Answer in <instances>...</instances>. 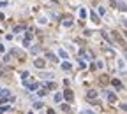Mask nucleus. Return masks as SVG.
<instances>
[{
    "instance_id": "f257e3e1",
    "label": "nucleus",
    "mask_w": 127,
    "mask_h": 114,
    "mask_svg": "<svg viewBox=\"0 0 127 114\" xmlns=\"http://www.w3.org/2000/svg\"><path fill=\"white\" fill-rule=\"evenodd\" d=\"M9 97H11V93H9L7 90H4L2 93H0V102H2V104H5V100H7Z\"/></svg>"
},
{
    "instance_id": "f03ea898",
    "label": "nucleus",
    "mask_w": 127,
    "mask_h": 114,
    "mask_svg": "<svg viewBox=\"0 0 127 114\" xmlns=\"http://www.w3.org/2000/svg\"><path fill=\"white\" fill-rule=\"evenodd\" d=\"M34 63H35V67H37V68H44V60H41V58H37Z\"/></svg>"
},
{
    "instance_id": "7ed1b4c3",
    "label": "nucleus",
    "mask_w": 127,
    "mask_h": 114,
    "mask_svg": "<svg viewBox=\"0 0 127 114\" xmlns=\"http://www.w3.org/2000/svg\"><path fill=\"white\" fill-rule=\"evenodd\" d=\"M64 97H65V100H72V91L65 90V91H64Z\"/></svg>"
},
{
    "instance_id": "20e7f679",
    "label": "nucleus",
    "mask_w": 127,
    "mask_h": 114,
    "mask_svg": "<svg viewBox=\"0 0 127 114\" xmlns=\"http://www.w3.org/2000/svg\"><path fill=\"white\" fill-rule=\"evenodd\" d=\"M90 18H92V21H94V23H99V16L95 14L94 11H90Z\"/></svg>"
},
{
    "instance_id": "39448f33",
    "label": "nucleus",
    "mask_w": 127,
    "mask_h": 114,
    "mask_svg": "<svg viewBox=\"0 0 127 114\" xmlns=\"http://www.w3.org/2000/svg\"><path fill=\"white\" fill-rule=\"evenodd\" d=\"M26 86L30 88V91H35V90L39 88V83H32V84H26Z\"/></svg>"
},
{
    "instance_id": "423d86ee",
    "label": "nucleus",
    "mask_w": 127,
    "mask_h": 114,
    "mask_svg": "<svg viewBox=\"0 0 127 114\" xmlns=\"http://www.w3.org/2000/svg\"><path fill=\"white\" fill-rule=\"evenodd\" d=\"M62 68H64V70H71L72 67H71V63H69V62H64V63H62Z\"/></svg>"
},
{
    "instance_id": "0eeeda50",
    "label": "nucleus",
    "mask_w": 127,
    "mask_h": 114,
    "mask_svg": "<svg viewBox=\"0 0 127 114\" xmlns=\"http://www.w3.org/2000/svg\"><path fill=\"white\" fill-rule=\"evenodd\" d=\"M108 100H110V102L113 104V102H116V97H115L113 93H108Z\"/></svg>"
},
{
    "instance_id": "6e6552de",
    "label": "nucleus",
    "mask_w": 127,
    "mask_h": 114,
    "mask_svg": "<svg viewBox=\"0 0 127 114\" xmlns=\"http://www.w3.org/2000/svg\"><path fill=\"white\" fill-rule=\"evenodd\" d=\"M79 18H81V19L87 18V11H85V9H79Z\"/></svg>"
},
{
    "instance_id": "1a4fd4ad",
    "label": "nucleus",
    "mask_w": 127,
    "mask_h": 114,
    "mask_svg": "<svg viewBox=\"0 0 127 114\" xmlns=\"http://www.w3.org/2000/svg\"><path fill=\"white\" fill-rule=\"evenodd\" d=\"M48 58H49V60H51V62H55V63L58 62V60H57V56H55V54H53V53H48Z\"/></svg>"
},
{
    "instance_id": "9d476101",
    "label": "nucleus",
    "mask_w": 127,
    "mask_h": 114,
    "mask_svg": "<svg viewBox=\"0 0 127 114\" xmlns=\"http://www.w3.org/2000/svg\"><path fill=\"white\" fill-rule=\"evenodd\" d=\"M113 86H116V88H122V83L118 79H113Z\"/></svg>"
},
{
    "instance_id": "9b49d317",
    "label": "nucleus",
    "mask_w": 127,
    "mask_h": 114,
    "mask_svg": "<svg viewBox=\"0 0 127 114\" xmlns=\"http://www.w3.org/2000/svg\"><path fill=\"white\" fill-rule=\"evenodd\" d=\"M46 88L53 90V88H57V84H55V83H46Z\"/></svg>"
},
{
    "instance_id": "f8f14e48",
    "label": "nucleus",
    "mask_w": 127,
    "mask_h": 114,
    "mask_svg": "<svg viewBox=\"0 0 127 114\" xmlns=\"http://www.w3.org/2000/svg\"><path fill=\"white\" fill-rule=\"evenodd\" d=\"M58 54H60L62 58H67V51H64V49H60V51H58Z\"/></svg>"
},
{
    "instance_id": "ddd939ff",
    "label": "nucleus",
    "mask_w": 127,
    "mask_h": 114,
    "mask_svg": "<svg viewBox=\"0 0 127 114\" xmlns=\"http://www.w3.org/2000/svg\"><path fill=\"white\" fill-rule=\"evenodd\" d=\"M60 100H62V93H57L55 95V102H60Z\"/></svg>"
},
{
    "instance_id": "4468645a",
    "label": "nucleus",
    "mask_w": 127,
    "mask_h": 114,
    "mask_svg": "<svg viewBox=\"0 0 127 114\" xmlns=\"http://www.w3.org/2000/svg\"><path fill=\"white\" fill-rule=\"evenodd\" d=\"M88 97H90V98H95V97H97V93H95V91H90Z\"/></svg>"
},
{
    "instance_id": "2eb2a0df",
    "label": "nucleus",
    "mask_w": 127,
    "mask_h": 114,
    "mask_svg": "<svg viewBox=\"0 0 127 114\" xmlns=\"http://www.w3.org/2000/svg\"><path fill=\"white\" fill-rule=\"evenodd\" d=\"M28 77V72H21V79H26Z\"/></svg>"
},
{
    "instance_id": "dca6fc26",
    "label": "nucleus",
    "mask_w": 127,
    "mask_h": 114,
    "mask_svg": "<svg viewBox=\"0 0 127 114\" xmlns=\"http://www.w3.org/2000/svg\"><path fill=\"white\" fill-rule=\"evenodd\" d=\"M64 25H65V26H71V25H72V21H71V19H67V21H64Z\"/></svg>"
},
{
    "instance_id": "f3484780",
    "label": "nucleus",
    "mask_w": 127,
    "mask_h": 114,
    "mask_svg": "<svg viewBox=\"0 0 127 114\" xmlns=\"http://www.w3.org/2000/svg\"><path fill=\"white\" fill-rule=\"evenodd\" d=\"M42 77H44V79H51V77H53V76H51V74H49V72H48V74H44Z\"/></svg>"
},
{
    "instance_id": "a211bd4d",
    "label": "nucleus",
    "mask_w": 127,
    "mask_h": 114,
    "mask_svg": "<svg viewBox=\"0 0 127 114\" xmlns=\"http://www.w3.org/2000/svg\"><path fill=\"white\" fill-rule=\"evenodd\" d=\"M7 5V2H0V7H5Z\"/></svg>"
},
{
    "instance_id": "6ab92c4d",
    "label": "nucleus",
    "mask_w": 127,
    "mask_h": 114,
    "mask_svg": "<svg viewBox=\"0 0 127 114\" xmlns=\"http://www.w3.org/2000/svg\"><path fill=\"white\" fill-rule=\"evenodd\" d=\"M4 49H5V48H4V46L0 44V53H4Z\"/></svg>"
},
{
    "instance_id": "aec40b11",
    "label": "nucleus",
    "mask_w": 127,
    "mask_h": 114,
    "mask_svg": "<svg viewBox=\"0 0 127 114\" xmlns=\"http://www.w3.org/2000/svg\"><path fill=\"white\" fill-rule=\"evenodd\" d=\"M4 18H5V16H4V14H2V12H0V21H2V19H4Z\"/></svg>"
},
{
    "instance_id": "412c9836",
    "label": "nucleus",
    "mask_w": 127,
    "mask_h": 114,
    "mask_svg": "<svg viewBox=\"0 0 127 114\" xmlns=\"http://www.w3.org/2000/svg\"><path fill=\"white\" fill-rule=\"evenodd\" d=\"M2 112H4V109H0V114H2Z\"/></svg>"
},
{
    "instance_id": "4be33fe9",
    "label": "nucleus",
    "mask_w": 127,
    "mask_h": 114,
    "mask_svg": "<svg viewBox=\"0 0 127 114\" xmlns=\"http://www.w3.org/2000/svg\"><path fill=\"white\" fill-rule=\"evenodd\" d=\"M28 114H34V112H28Z\"/></svg>"
}]
</instances>
